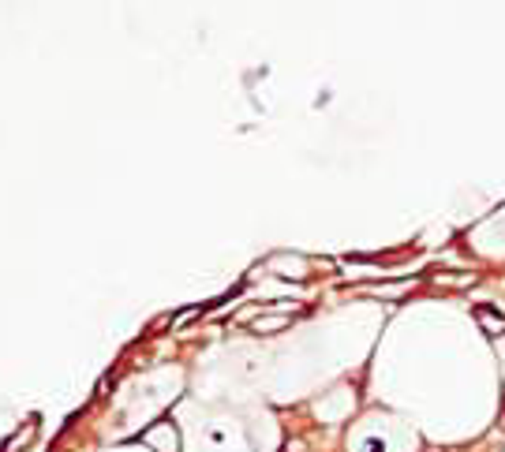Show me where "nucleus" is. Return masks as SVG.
Returning <instances> with one entry per match:
<instances>
[{
  "mask_svg": "<svg viewBox=\"0 0 505 452\" xmlns=\"http://www.w3.org/2000/svg\"><path fill=\"white\" fill-rule=\"evenodd\" d=\"M475 318L483 322V329H487V333H505V318H501V314H494V311H487V307H483Z\"/></svg>",
  "mask_w": 505,
  "mask_h": 452,
  "instance_id": "1",
  "label": "nucleus"
}]
</instances>
